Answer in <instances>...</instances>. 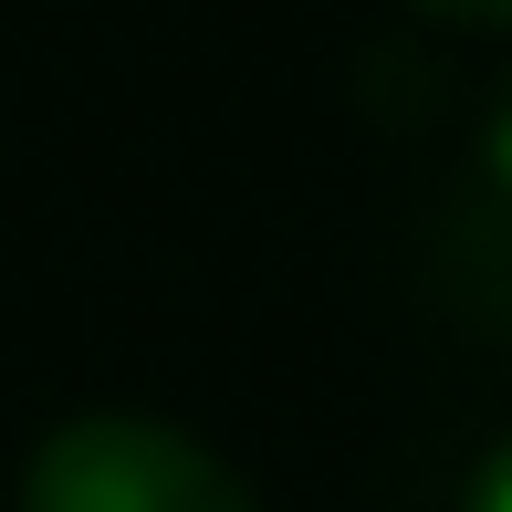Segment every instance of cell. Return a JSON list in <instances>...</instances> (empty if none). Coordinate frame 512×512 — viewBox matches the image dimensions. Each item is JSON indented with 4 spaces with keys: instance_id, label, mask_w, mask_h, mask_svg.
<instances>
[{
    "instance_id": "1",
    "label": "cell",
    "mask_w": 512,
    "mask_h": 512,
    "mask_svg": "<svg viewBox=\"0 0 512 512\" xmlns=\"http://www.w3.org/2000/svg\"><path fill=\"white\" fill-rule=\"evenodd\" d=\"M21 512H262L209 439L147 408H74L21 460Z\"/></svg>"
},
{
    "instance_id": "2",
    "label": "cell",
    "mask_w": 512,
    "mask_h": 512,
    "mask_svg": "<svg viewBox=\"0 0 512 512\" xmlns=\"http://www.w3.org/2000/svg\"><path fill=\"white\" fill-rule=\"evenodd\" d=\"M471 512H512V439L492 460H481V481H471Z\"/></svg>"
},
{
    "instance_id": "3",
    "label": "cell",
    "mask_w": 512,
    "mask_h": 512,
    "mask_svg": "<svg viewBox=\"0 0 512 512\" xmlns=\"http://www.w3.org/2000/svg\"><path fill=\"white\" fill-rule=\"evenodd\" d=\"M492 168L512 178V74H502V95H492Z\"/></svg>"
},
{
    "instance_id": "4",
    "label": "cell",
    "mask_w": 512,
    "mask_h": 512,
    "mask_svg": "<svg viewBox=\"0 0 512 512\" xmlns=\"http://www.w3.org/2000/svg\"><path fill=\"white\" fill-rule=\"evenodd\" d=\"M418 11H439V21H512V0H418Z\"/></svg>"
}]
</instances>
